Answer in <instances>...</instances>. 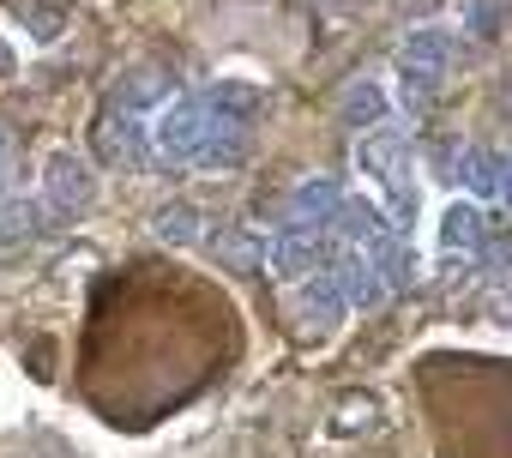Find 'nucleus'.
I'll return each instance as SVG.
<instances>
[{
    "mask_svg": "<svg viewBox=\"0 0 512 458\" xmlns=\"http://www.w3.org/2000/svg\"><path fill=\"white\" fill-rule=\"evenodd\" d=\"M356 169H362V181H374V205L392 217V229H410L416 211H422V181H416L410 133H398L392 121L356 133Z\"/></svg>",
    "mask_w": 512,
    "mask_h": 458,
    "instance_id": "1",
    "label": "nucleus"
},
{
    "mask_svg": "<svg viewBox=\"0 0 512 458\" xmlns=\"http://www.w3.org/2000/svg\"><path fill=\"white\" fill-rule=\"evenodd\" d=\"M452 55H458V31L452 25H410L404 43H398V79L416 91V97H434L452 73Z\"/></svg>",
    "mask_w": 512,
    "mask_h": 458,
    "instance_id": "2",
    "label": "nucleus"
},
{
    "mask_svg": "<svg viewBox=\"0 0 512 458\" xmlns=\"http://www.w3.org/2000/svg\"><path fill=\"white\" fill-rule=\"evenodd\" d=\"M43 199H49V211L55 217H85L91 205H97V169H91V157L85 151H73V145H55L49 157H43Z\"/></svg>",
    "mask_w": 512,
    "mask_h": 458,
    "instance_id": "3",
    "label": "nucleus"
},
{
    "mask_svg": "<svg viewBox=\"0 0 512 458\" xmlns=\"http://www.w3.org/2000/svg\"><path fill=\"white\" fill-rule=\"evenodd\" d=\"M211 127H217V115L205 109V97H169L151 121V151L169 163H193Z\"/></svg>",
    "mask_w": 512,
    "mask_h": 458,
    "instance_id": "4",
    "label": "nucleus"
},
{
    "mask_svg": "<svg viewBox=\"0 0 512 458\" xmlns=\"http://www.w3.org/2000/svg\"><path fill=\"white\" fill-rule=\"evenodd\" d=\"M332 260H338V248L326 242V229H278V236L266 242V266L278 278H290V284L332 272Z\"/></svg>",
    "mask_w": 512,
    "mask_h": 458,
    "instance_id": "5",
    "label": "nucleus"
},
{
    "mask_svg": "<svg viewBox=\"0 0 512 458\" xmlns=\"http://www.w3.org/2000/svg\"><path fill=\"white\" fill-rule=\"evenodd\" d=\"M434 248H440V266H446V272H470V260L482 254V205H476V199L458 193V199L440 211Z\"/></svg>",
    "mask_w": 512,
    "mask_h": 458,
    "instance_id": "6",
    "label": "nucleus"
},
{
    "mask_svg": "<svg viewBox=\"0 0 512 458\" xmlns=\"http://www.w3.org/2000/svg\"><path fill=\"white\" fill-rule=\"evenodd\" d=\"M332 284H338V296H344V308L350 314H380L386 308V278L374 272V260L368 254H356V248H338V260H332Z\"/></svg>",
    "mask_w": 512,
    "mask_h": 458,
    "instance_id": "7",
    "label": "nucleus"
},
{
    "mask_svg": "<svg viewBox=\"0 0 512 458\" xmlns=\"http://www.w3.org/2000/svg\"><path fill=\"white\" fill-rule=\"evenodd\" d=\"M326 236H338V248L374 254L386 236H398V229H392V217H386L374 199H350V193H344V205H338V217H332V229H326Z\"/></svg>",
    "mask_w": 512,
    "mask_h": 458,
    "instance_id": "8",
    "label": "nucleus"
},
{
    "mask_svg": "<svg viewBox=\"0 0 512 458\" xmlns=\"http://www.w3.org/2000/svg\"><path fill=\"white\" fill-rule=\"evenodd\" d=\"M338 205H344L338 175H302L284 199V217H290V229H332Z\"/></svg>",
    "mask_w": 512,
    "mask_h": 458,
    "instance_id": "9",
    "label": "nucleus"
},
{
    "mask_svg": "<svg viewBox=\"0 0 512 458\" xmlns=\"http://www.w3.org/2000/svg\"><path fill=\"white\" fill-rule=\"evenodd\" d=\"M97 145H103V157L121 163V169H145V163H151V127H139V115H127V109H103Z\"/></svg>",
    "mask_w": 512,
    "mask_h": 458,
    "instance_id": "10",
    "label": "nucleus"
},
{
    "mask_svg": "<svg viewBox=\"0 0 512 458\" xmlns=\"http://www.w3.org/2000/svg\"><path fill=\"white\" fill-rule=\"evenodd\" d=\"M169 97H175V79H169V67H157V61H133V67L115 73V109H127V115L163 109Z\"/></svg>",
    "mask_w": 512,
    "mask_h": 458,
    "instance_id": "11",
    "label": "nucleus"
},
{
    "mask_svg": "<svg viewBox=\"0 0 512 458\" xmlns=\"http://www.w3.org/2000/svg\"><path fill=\"white\" fill-rule=\"evenodd\" d=\"M290 314H296L308 332H332L350 308H344V296H338L332 272H320V278H302V284L290 290Z\"/></svg>",
    "mask_w": 512,
    "mask_h": 458,
    "instance_id": "12",
    "label": "nucleus"
},
{
    "mask_svg": "<svg viewBox=\"0 0 512 458\" xmlns=\"http://www.w3.org/2000/svg\"><path fill=\"white\" fill-rule=\"evenodd\" d=\"M338 121H344L350 133L386 127V121H392V91H386L380 79H350V85L338 91Z\"/></svg>",
    "mask_w": 512,
    "mask_h": 458,
    "instance_id": "13",
    "label": "nucleus"
},
{
    "mask_svg": "<svg viewBox=\"0 0 512 458\" xmlns=\"http://www.w3.org/2000/svg\"><path fill=\"white\" fill-rule=\"evenodd\" d=\"M205 109L217 121H235V127H253L266 115V85H253V79H217L205 91Z\"/></svg>",
    "mask_w": 512,
    "mask_h": 458,
    "instance_id": "14",
    "label": "nucleus"
},
{
    "mask_svg": "<svg viewBox=\"0 0 512 458\" xmlns=\"http://www.w3.org/2000/svg\"><path fill=\"white\" fill-rule=\"evenodd\" d=\"M500 151H488V145H464L458 157H452V181L464 187V199H494L500 193Z\"/></svg>",
    "mask_w": 512,
    "mask_h": 458,
    "instance_id": "15",
    "label": "nucleus"
},
{
    "mask_svg": "<svg viewBox=\"0 0 512 458\" xmlns=\"http://www.w3.org/2000/svg\"><path fill=\"white\" fill-rule=\"evenodd\" d=\"M13 25L37 43V49H55L67 37V7L61 0H13Z\"/></svg>",
    "mask_w": 512,
    "mask_h": 458,
    "instance_id": "16",
    "label": "nucleus"
},
{
    "mask_svg": "<svg viewBox=\"0 0 512 458\" xmlns=\"http://www.w3.org/2000/svg\"><path fill=\"white\" fill-rule=\"evenodd\" d=\"M247 151H253V127H235V121H217L211 133H205V145H199V169H241L247 163Z\"/></svg>",
    "mask_w": 512,
    "mask_h": 458,
    "instance_id": "17",
    "label": "nucleus"
},
{
    "mask_svg": "<svg viewBox=\"0 0 512 458\" xmlns=\"http://www.w3.org/2000/svg\"><path fill=\"white\" fill-rule=\"evenodd\" d=\"M199 229H205V211H199L193 199H169V205H157V217H151V236L169 242V248L199 242Z\"/></svg>",
    "mask_w": 512,
    "mask_h": 458,
    "instance_id": "18",
    "label": "nucleus"
},
{
    "mask_svg": "<svg viewBox=\"0 0 512 458\" xmlns=\"http://www.w3.org/2000/svg\"><path fill=\"white\" fill-rule=\"evenodd\" d=\"M37 205L31 199H0V254H19L37 242Z\"/></svg>",
    "mask_w": 512,
    "mask_h": 458,
    "instance_id": "19",
    "label": "nucleus"
},
{
    "mask_svg": "<svg viewBox=\"0 0 512 458\" xmlns=\"http://www.w3.org/2000/svg\"><path fill=\"white\" fill-rule=\"evenodd\" d=\"M217 254H223V266H229V272H260V266H266V242L241 236V229H229V236L217 242Z\"/></svg>",
    "mask_w": 512,
    "mask_h": 458,
    "instance_id": "20",
    "label": "nucleus"
},
{
    "mask_svg": "<svg viewBox=\"0 0 512 458\" xmlns=\"http://www.w3.org/2000/svg\"><path fill=\"white\" fill-rule=\"evenodd\" d=\"M380 428V404L374 398H344L338 404V434H374Z\"/></svg>",
    "mask_w": 512,
    "mask_h": 458,
    "instance_id": "21",
    "label": "nucleus"
},
{
    "mask_svg": "<svg viewBox=\"0 0 512 458\" xmlns=\"http://www.w3.org/2000/svg\"><path fill=\"white\" fill-rule=\"evenodd\" d=\"M476 31V37H494V7L488 0H464V13H458V37Z\"/></svg>",
    "mask_w": 512,
    "mask_h": 458,
    "instance_id": "22",
    "label": "nucleus"
},
{
    "mask_svg": "<svg viewBox=\"0 0 512 458\" xmlns=\"http://www.w3.org/2000/svg\"><path fill=\"white\" fill-rule=\"evenodd\" d=\"M488 314L500 320V332H512V290H506V296H494V308H488Z\"/></svg>",
    "mask_w": 512,
    "mask_h": 458,
    "instance_id": "23",
    "label": "nucleus"
},
{
    "mask_svg": "<svg viewBox=\"0 0 512 458\" xmlns=\"http://www.w3.org/2000/svg\"><path fill=\"white\" fill-rule=\"evenodd\" d=\"M13 67H19V55H13V43L0 37V79H13Z\"/></svg>",
    "mask_w": 512,
    "mask_h": 458,
    "instance_id": "24",
    "label": "nucleus"
},
{
    "mask_svg": "<svg viewBox=\"0 0 512 458\" xmlns=\"http://www.w3.org/2000/svg\"><path fill=\"white\" fill-rule=\"evenodd\" d=\"M494 199H506V205H512V157L500 163V193H494Z\"/></svg>",
    "mask_w": 512,
    "mask_h": 458,
    "instance_id": "25",
    "label": "nucleus"
},
{
    "mask_svg": "<svg viewBox=\"0 0 512 458\" xmlns=\"http://www.w3.org/2000/svg\"><path fill=\"white\" fill-rule=\"evenodd\" d=\"M500 115L512 121V79H506V91H500Z\"/></svg>",
    "mask_w": 512,
    "mask_h": 458,
    "instance_id": "26",
    "label": "nucleus"
},
{
    "mask_svg": "<svg viewBox=\"0 0 512 458\" xmlns=\"http://www.w3.org/2000/svg\"><path fill=\"white\" fill-rule=\"evenodd\" d=\"M0 157H7V127H0Z\"/></svg>",
    "mask_w": 512,
    "mask_h": 458,
    "instance_id": "27",
    "label": "nucleus"
}]
</instances>
